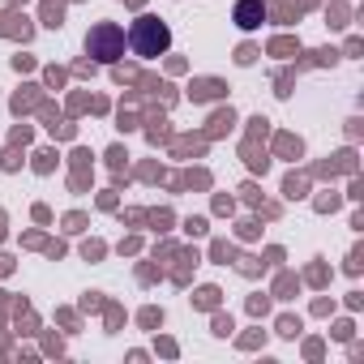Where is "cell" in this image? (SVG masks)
I'll return each mask as SVG.
<instances>
[{
    "label": "cell",
    "instance_id": "cell-2",
    "mask_svg": "<svg viewBox=\"0 0 364 364\" xmlns=\"http://www.w3.org/2000/svg\"><path fill=\"white\" fill-rule=\"evenodd\" d=\"M171 48V31L159 18H137L133 22V52L137 56H163Z\"/></svg>",
    "mask_w": 364,
    "mask_h": 364
},
{
    "label": "cell",
    "instance_id": "cell-1",
    "mask_svg": "<svg viewBox=\"0 0 364 364\" xmlns=\"http://www.w3.org/2000/svg\"><path fill=\"white\" fill-rule=\"evenodd\" d=\"M86 52H90L95 60H103V65L120 60V56H124V31H120L116 22H99V26H90V35H86Z\"/></svg>",
    "mask_w": 364,
    "mask_h": 364
},
{
    "label": "cell",
    "instance_id": "cell-3",
    "mask_svg": "<svg viewBox=\"0 0 364 364\" xmlns=\"http://www.w3.org/2000/svg\"><path fill=\"white\" fill-rule=\"evenodd\" d=\"M266 18V9H262V0H240V5H236V22L245 26V31H253L257 22Z\"/></svg>",
    "mask_w": 364,
    "mask_h": 364
}]
</instances>
